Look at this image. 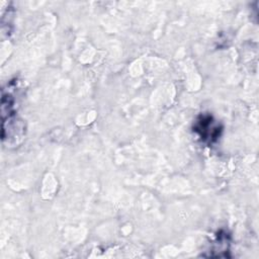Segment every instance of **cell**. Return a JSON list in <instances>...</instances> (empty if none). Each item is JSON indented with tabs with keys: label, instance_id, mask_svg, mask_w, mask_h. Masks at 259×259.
Segmentation results:
<instances>
[{
	"label": "cell",
	"instance_id": "obj_1",
	"mask_svg": "<svg viewBox=\"0 0 259 259\" xmlns=\"http://www.w3.org/2000/svg\"><path fill=\"white\" fill-rule=\"evenodd\" d=\"M195 131L204 140H214L219 135V127L213 124L210 116H202L201 120L197 121Z\"/></svg>",
	"mask_w": 259,
	"mask_h": 259
}]
</instances>
